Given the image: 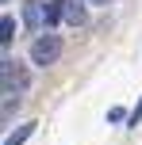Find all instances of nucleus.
<instances>
[{
  "mask_svg": "<svg viewBox=\"0 0 142 145\" xmlns=\"http://www.w3.org/2000/svg\"><path fill=\"white\" fill-rule=\"evenodd\" d=\"M61 57V38L58 35H50V31H46V35H38L35 42H31V65H54V61Z\"/></svg>",
  "mask_w": 142,
  "mask_h": 145,
  "instance_id": "nucleus-1",
  "label": "nucleus"
},
{
  "mask_svg": "<svg viewBox=\"0 0 142 145\" xmlns=\"http://www.w3.org/2000/svg\"><path fill=\"white\" fill-rule=\"evenodd\" d=\"M23 23H27V31H35V35H46V4L42 0H27V4H23Z\"/></svg>",
  "mask_w": 142,
  "mask_h": 145,
  "instance_id": "nucleus-2",
  "label": "nucleus"
},
{
  "mask_svg": "<svg viewBox=\"0 0 142 145\" xmlns=\"http://www.w3.org/2000/svg\"><path fill=\"white\" fill-rule=\"evenodd\" d=\"M85 4H89V0H61V19H65L69 27H85V19H89Z\"/></svg>",
  "mask_w": 142,
  "mask_h": 145,
  "instance_id": "nucleus-3",
  "label": "nucleus"
},
{
  "mask_svg": "<svg viewBox=\"0 0 142 145\" xmlns=\"http://www.w3.org/2000/svg\"><path fill=\"white\" fill-rule=\"evenodd\" d=\"M31 134H35V122H23L15 134H8V141H4V145H23V141L31 138Z\"/></svg>",
  "mask_w": 142,
  "mask_h": 145,
  "instance_id": "nucleus-4",
  "label": "nucleus"
},
{
  "mask_svg": "<svg viewBox=\"0 0 142 145\" xmlns=\"http://www.w3.org/2000/svg\"><path fill=\"white\" fill-rule=\"evenodd\" d=\"M12 38H15V19H12V15H4V19H0V42L12 46Z\"/></svg>",
  "mask_w": 142,
  "mask_h": 145,
  "instance_id": "nucleus-5",
  "label": "nucleus"
},
{
  "mask_svg": "<svg viewBox=\"0 0 142 145\" xmlns=\"http://www.w3.org/2000/svg\"><path fill=\"white\" fill-rule=\"evenodd\" d=\"M58 19H61V0H50L46 4V27H54Z\"/></svg>",
  "mask_w": 142,
  "mask_h": 145,
  "instance_id": "nucleus-6",
  "label": "nucleus"
},
{
  "mask_svg": "<svg viewBox=\"0 0 142 145\" xmlns=\"http://www.w3.org/2000/svg\"><path fill=\"white\" fill-rule=\"evenodd\" d=\"M123 118H127V111H123V107H112V111H108V122H123Z\"/></svg>",
  "mask_w": 142,
  "mask_h": 145,
  "instance_id": "nucleus-7",
  "label": "nucleus"
},
{
  "mask_svg": "<svg viewBox=\"0 0 142 145\" xmlns=\"http://www.w3.org/2000/svg\"><path fill=\"white\" fill-rule=\"evenodd\" d=\"M89 4H96V8H108V4H112V0H89Z\"/></svg>",
  "mask_w": 142,
  "mask_h": 145,
  "instance_id": "nucleus-8",
  "label": "nucleus"
}]
</instances>
